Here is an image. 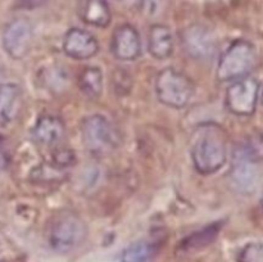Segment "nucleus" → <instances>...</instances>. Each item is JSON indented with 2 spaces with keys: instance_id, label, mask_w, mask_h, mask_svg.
Returning <instances> with one entry per match:
<instances>
[{
  "instance_id": "nucleus-1",
  "label": "nucleus",
  "mask_w": 263,
  "mask_h": 262,
  "mask_svg": "<svg viewBox=\"0 0 263 262\" xmlns=\"http://www.w3.org/2000/svg\"><path fill=\"white\" fill-rule=\"evenodd\" d=\"M192 158L199 174L211 175L217 172L228 158L226 139L222 131L217 127L203 131L193 145Z\"/></svg>"
},
{
  "instance_id": "nucleus-8",
  "label": "nucleus",
  "mask_w": 263,
  "mask_h": 262,
  "mask_svg": "<svg viewBox=\"0 0 263 262\" xmlns=\"http://www.w3.org/2000/svg\"><path fill=\"white\" fill-rule=\"evenodd\" d=\"M181 45L187 55L199 61L211 59L216 53L217 44L212 31L204 25H190L181 32Z\"/></svg>"
},
{
  "instance_id": "nucleus-14",
  "label": "nucleus",
  "mask_w": 263,
  "mask_h": 262,
  "mask_svg": "<svg viewBox=\"0 0 263 262\" xmlns=\"http://www.w3.org/2000/svg\"><path fill=\"white\" fill-rule=\"evenodd\" d=\"M79 15L85 23L94 27H107L112 14L105 0H79Z\"/></svg>"
},
{
  "instance_id": "nucleus-19",
  "label": "nucleus",
  "mask_w": 263,
  "mask_h": 262,
  "mask_svg": "<svg viewBox=\"0 0 263 262\" xmlns=\"http://www.w3.org/2000/svg\"><path fill=\"white\" fill-rule=\"evenodd\" d=\"M239 262H263V244L249 243L241 249Z\"/></svg>"
},
{
  "instance_id": "nucleus-11",
  "label": "nucleus",
  "mask_w": 263,
  "mask_h": 262,
  "mask_svg": "<svg viewBox=\"0 0 263 262\" xmlns=\"http://www.w3.org/2000/svg\"><path fill=\"white\" fill-rule=\"evenodd\" d=\"M63 50L71 58L84 61L94 57L99 50L97 39L86 30L73 27L64 35Z\"/></svg>"
},
{
  "instance_id": "nucleus-18",
  "label": "nucleus",
  "mask_w": 263,
  "mask_h": 262,
  "mask_svg": "<svg viewBox=\"0 0 263 262\" xmlns=\"http://www.w3.org/2000/svg\"><path fill=\"white\" fill-rule=\"evenodd\" d=\"M153 256V246L148 241H135L123 249L121 262H148Z\"/></svg>"
},
{
  "instance_id": "nucleus-7",
  "label": "nucleus",
  "mask_w": 263,
  "mask_h": 262,
  "mask_svg": "<svg viewBox=\"0 0 263 262\" xmlns=\"http://www.w3.org/2000/svg\"><path fill=\"white\" fill-rule=\"evenodd\" d=\"M258 95V81L249 76L241 77L226 90V107L236 116H252L256 110Z\"/></svg>"
},
{
  "instance_id": "nucleus-3",
  "label": "nucleus",
  "mask_w": 263,
  "mask_h": 262,
  "mask_svg": "<svg viewBox=\"0 0 263 262\" xmlns=\"http://www.w3.org/2000/svg\"><path fill=\"white\" fill-rule=\"evenodd\" d=\"M257 64V51L249 41L236 40L222 54L217 66L220 81H235L246 77Z\"/></svg>"
},
{
  "instance_id": "nucleus-13",
  "label": "nucleus",
  "mask_w": 263,
  "mask_h": 262,
  "mask_svg": "<svg viewBox=\"0 0 263 262\" xmlns=\"http://www.w3.org/2000/svg\"><path fill=\"white\" fill-rule=\"evenodd\" d=\"M22 91L17 84H0V125L7 126L18 117Z\"/></svg>"
},
{
  "instance_id": "nucleus-6",
  "label": "nucleus",
  "mask_w": 263,
  "mask_h": 262,
  "mask_svg": "<svg viewBox=\"0 0 263 262\" xmlns=\"http://www.w3.org/2000/svg\"><path fill=\"white\" fill-rule=\"evenodd\" d=\"M258 159V148L251 144L236 149L230 175L234 186L240 193L251 194L256 190L259 182Z\"/></svg>"
},
{
  "instance_id": "nucleus-12",
  "label": "nucleus",
  "mask_w": 263,
  "mask_h": 262,
  "mask_svg": "<svg viewBox=\"0 0 263 262\" xmlns=\"http://www.w3.org/2000/svg\"><path fill=\"white\" fill-rule=\"evenodd\" d=\"M66 134V126L59 117L44 115L36 121L32 130V139L43 146H54L61 143Z\"/></svg>"
},
{
  "instance_id": "nucleus-16",
  "label": "nucleus",
  "mask_w": 263,
  "mask_h": 262,
  "mask_svg": "<svg viewBox=\"0 0 263 262\" xmlns=\"http://www.w3.org/2000/svg\"><path fill=\"white\" fill-rule=\"evenodd\" d=\"M220 223H212V225L207 226V228L202 229V230L195 231L194 234L186 236L181 241L180 249L182 252H194L204 248V247H207L208 244H211L217 238L218 233H220Z\"/></svg>"
},
{
  "instance_id": "nucleus-5",
  "label": "nucleus",
  "mask_w": 263,
  "mask_h": 262,
  "mask_svg": "<svg viewBox=\"0 0 263 262\" xmlns=\"http://www.w3.org/2000/svg\"><path fill=\"white\" fill-rule=\"evenodd\" d=\"M81 136L85 148L95 154L108 153L120 145V134L107 117L92 115L81 123Z\"/></svg>"
},
{
  "instance_id": "nucleus-10",
  "label": "nucleus",
  "mask_w": 263,
  "mask_h": 262,
  "mask_svg": "<svg viewBox=\"0 0 263 262\" xmlns=\"http://www.w3.org/2000/svg\"><path fill=\"white\" fill-rule=\"evenodd\" d=\"M110 50L117 59L123 62L135 61L141 55V40L138 30L125 23L113 31Z\"/></svg>"
},
{
  "instance_id": "nucleus-15",
  "label": "nucleus",
  "mask_w": 263,
  "mask_h": 262,
  "mask_svg": "<svg viewBox=\"0 0 263 262\" xmlns=\"http://www.w3.org/2000/svg\"><path fill=\"white\" fill-rule=\"evenodd\" d=\"M174 38L167 26L153 25L149 30L148 49L149 53L156 59L163 61L170 58L174 53Z\"/></svg>"
},
{
  "instance_id": "nucleus-9",
  "label": "nucleus",
  "mask_w": 263,
  "mask_h": 262,
  "mask_svg": "<svg viewBox=\"0 0 263 262\" xmlns=\"http://www.w3.org/2000/svg\"><path fill=\"white\" fill-rule=\"evenodd\" d=\"M32 40V25L26 18L13 20L3 32V46L13 59L25 58L30 51Z\"/></svg>"
},
{
  "instance_id": "nucleus-22",
  "label": "nucleus",
  "mask_w": 263,
  "mask_h": 262,
  "mask_svg": "<svg viewBox=\"0 0 263 262\" xmlns=\"http://www.w3.org/2000/svg\"><path fill=\"white\" fill-rule=\"evenodd\" d=\"M117 2L126 5V7H135V5H139L140 0H117Z\"/></svg>"
},
{
  "instance_id": "nucleus-17",
  "label": "nucleus",
  "mask_w": 263,
  "mask_h": 262,
  "mask_svg": "<svg viewBox=\"0 0 263 262\" xmlns=\"http://www.w3.org/2000/svg\"><path fill=\"white\" fill-rule=\"evenodd\" d=\"M80 89L86 97L99 98L103 91V73L98 67H86L79 77Z\"/></svg>"
},
{
  "instance_id": "nucleus-2",
  "label": "nucleus",
  "mask_w": 263,
  "mask_h": 262,
  "mask_svg": "<svg viewBox=\"0 0 263 262\" xmlns=\"http://www.w3.org/2000/svg\"><path fill=\"white\" fill-rule=\"evenodd\" d=\"M49 244L58 253H68L84 244L87 238V226L77 213L62 211L51 221Z\"/></svg>"
},
{
  "instance_id": "nucleus-20",
  "label": "nucleus",
  "mask_w": 263,
  "mask_h": 262,
  "mask_svg": "<svg viewBox=\"0 0 263 262\" xmlns=\"http://www.w3.org/2000/svg\"><path fill=\"white\" fill-rule=\"evenodd\" d=\"M164 0H140V7L143 8L144 13L149 17H154L159 13Z\"/></svg>"
},
{
  "instance_id": "nucleus-21",
  "label": "nucleus",
  "mask_w": 263,
  "mask_h": 262,
  "mask_svg": "<svg viewBox=\"0 0 263 262\" xmlns=\"http://www.w3.org/2000/svg\"><path fill=\"white\" fill-rule=\"evenodd\" d=\"M48 2L49 0H17V7L22 9H35Z\"/></svg>"
},
{
  "instance_id": "nucleus-23",
  "label": "nucleus",
  "mask_w": 263,
  "mask_h": 262,
  "mask_svg": "<svg viewBox=\"0 0 263 262\" xmlns=\"http://www.w3.org/2000/svg\"><path fill=\"white\" fill-rule=\"evenodd\" d=\"M262 204H263V195H262Z\"/></svg>"
},
{
  "instance_id": "nucleus-4",
  "label": "nucleus",
  "mask_w": 263,
  "mask_h": 262,
  "mask_svg": "<svg viewBox=\"0 0 263 262\" xmlns=\"http://www.w3.org/2000/svg\"><path fill=\"white\" fill-rule=\"evenodd\" d=\"M156 94L159 102L167 107L184 108L194 95V84L182 72L164 68L157 74Z\"/></svg>"
},
{
  "instance_id": "nucleus-24",
  "label": "nucleus",
  "mask_w": 263,
  "mask_h": 262,
  "mask_svg": "<svg viewBox=\"0 0 263 262\" xmlns=\"http://www.w3.org/2000/svg\"><path fill=\"white\" fill-rule=\"evenodd\" d=\"M262 100H263V92H262Z\"/></svg>"
}]
</instances>
